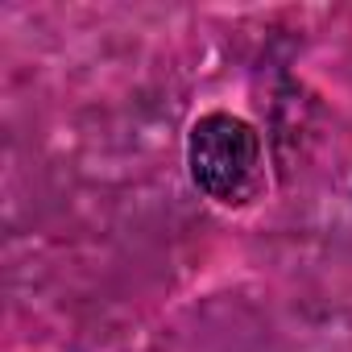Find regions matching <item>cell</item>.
Instances as JSON below:
<instances>
[{
	"mask_svg": "<svg viewBox=\"0 0 352 352\" xmlns=\"http://www.w3.org/2000/svg\"><path fill=\"white\" fill-rule=\"evenodd\" d=\"M187 174L204 199L249 208L265 191L261 133L232 112H204L187 133Z\"/></svg>",
	"mask_w": 352,
	"mask_h": 352,
	"instance_id": "1",
	"label": "cell"
}]
</instances>
